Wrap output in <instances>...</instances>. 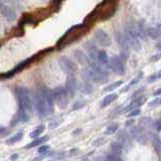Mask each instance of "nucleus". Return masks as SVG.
I'll use <instances>...</instances> for the list:
<instances>
[{"instance_id": "f257e3e1", "label": "nucleus", "mask_w": 161, "mask_h": 161, "mask_svg": "<svg viewBox=\"0 0 161 161\" xmlns=\"http://www.w3.org/2000/svg\"><path fill=\"white\" fill-rule=\"evenodd\" d=\"M34 106L40 117H47L54 113V99L51 92L38 89L34 94Z\"/></svg>"}, {"instance_id": "f03ea898", "label": "nucleus", "mask_w": 161, "mask_h": 161, "mask_svg": "<svg viewBox=\"0 0 161 161\" xmlns=\"http://www.w3.org/2000/svg\"><path fill=\"white\" fill-rule=\"evenodd\" d=\"M88 27L89 26L86 25L85 23L75 24V25L72 26V27H70L58 40L57 50L61 51L64 47L74 44L75 41H77L78 39H80L87 32Z\"/></svg>"}, {"instance_id": "7ed1b4c3", "label": "nucleus", "mask_w": 161, "mask_h": 161, "mask_svg": "<svg viewBox=\"0 0 161 161\" xmlns=\"http://www.w3.org/2000/svg\"><path fill=\"white\" fill-rule=\"evenodd\" d=\"M117 9V2L116 0H112L109 2H102L98 5L97 8H95L93 12L96 19L100 20H106V19L112 17Z\"/></svg>"}, {"instance_id": "20e7f679", "label": "nucleus", "mask_w": 161, "mask_h": 161, "mask_svg": "<svg viewBox=\"0 0 161 161\" xmlns=\"http://www.w3.org/2000/svg\"><path fill=\"white\" fill-rule=\"evenodd\" d=\"M15 94L17 96L19 108L22 113H25L29 115L31 112V99L30 95H29V91L27 88L25 87H17L15 89Z\"/></svg>"}, {"instance_id": "39448f33", "label": "nucleus", "mask_w": 161, "mask_h": 161, "mask_svg": "<svg viewBox=\"0 0 161 161\" xmlns=\"http://www.w3.org/2000/svg\"><path fill=\"white\" fill-rule=\"evenodd\" d=\"M125 38L129 44V47H133L134 50L139 51L141 47L140 44V34L138 31L137 26H134L133 24H128L125 26Z\"/></svg>"}, {"instance_id": "423d86ee", "label": "nucleus", "mask_w": 161, "mask_h": 161, "mask_svg": "<svg viewBox=\"0 0 161 161\" xmlns=\"http://www.w3.org/2000/svg\"><path fill=\"white\" fill-rule=\"evenodd\" d=\"M51 95L54 102L61 109L67 108V106L68 105V98H70V96H68L67 90L64 87L55 88L54 90L51 91Z\"/></svg>"}, {"instance_id": "0eeeda50", "label": "nucleus", "mask_w": 161, "mask_h": 161, "mask_svg": "<svg viewBox=\"0 0 161 161\" xmlns=\"http://www.w3.org/2000/svg\"><path fill=\"white\" fill-rule=\"evenodd\" d=\"M107 67L109 70H111L113 73L117 74L118 75H123L125 74V71H126L125 70L124 60L121 57H118V55L109 58Z\"/></svg>"}, {"instance_id": "6e6552de", "label": "nucleus", "mask_w": 161, "mask_h": 161, "mask_svg": "<svg viewBox=\"0 0 161 161\" xmlns=\"http://www.w3.org/2000/svg\"><path fill=\"white\" fill-rule=\"evenodd\" d=\"M94 40L98 45H100V47H109L112 44L110 35L102 28H98L95 30Z\"/></svg>"}, {"instance_id": "1a4fd4ad", "label": "nucleus", "mask_w": 161, "mask_h": 161, "mask_svg": "<svg viewBox=\"0 0 161 161\" xmlns=\"http://www.w3.org/2000/svg\"><path fill=\"white\" fill-rule=\"evenodd\" d=\"M130 133H131V136L140 144H147V142L149 141L148 134L146 133L145 129L143 127L139 126V125H137V126H134V125L131 126Z\"/></svg>"}, {"instance_id": "9d476101", "label": "nucleus", "mask_w": 161, "mask_h": 161, "mask_svg": "<svg viewBox=\"0 0 161 161\" xmlns=\"http://www.w3.org/2000/svg\"><path fill=\"white\" fill-rule=\"evenodd\" d=\"M58 65L62 71L65 72L68 75H75L78 72V65L75 64L71 58L67 57H61L58 58Z\"/></svg>"}, {"instance_id": "9b49d317", "label": "nucleus", "mask_w": 161, "mask_h": 161, "mask_svg": "<svg viewBox=\"0 0 161 161\" xmlns=\"http://www.w3.org/2000/svg\"><path fill=\"white\" fill-rule=\"evenodd\" d=\"M115 37H116V41H117L118 45H119L121 48V58H122L123 60H125V58H127L128 55H129V47H130L129 44H128L126 38H125V35L119 31L115 32Z\"/></svg>"}, {"instance_id": "f8f14e48", "label": "nucleus", "mask_w": 161, "mask_h": 161, "mask_svg": "<svg viewBox=\"0 0 161 161\" xmlns=\"http://www.w3.org/2000/svg\"><path fill=\"white\" fill-rule=\"evenodd\" d=\"M84 47L88 52V57H89V58H90V61L93 62H98L97 58H98V52H99V50H98L97 44H95L94 41L88 40L86 44H85Z\"/></svg>"}, {"instance_id": "ddd939ff", "label": "nucleus", "mask_w": 161, "mask_h": 161, "mask_svg": "<svg viewBox=\"0 0 161 161\" xmlns=\"http://www.w3.org/2000/svg\"><path fill=\"white\" fill-rule=\"evenodd\" d=\"M65 89L67 90L68 96L74 97L75 92L78 89V84H77V79H75V75H68L67 80H65Z\"/></svg>"}, {"instance_id": "4468645a", "label": "nucleus", "mask_w": 161, "mask_h": 161, "mask_svg": "<svg viewBox=\"0 0 161 161\" xmlns=\"http://www.w3.org/2000/svg\"><path fill=\"white\" fill-rule=\"evenodd\" d=\"M0 11H1L2 15L4 16V17L7 19L8 21H14L15 19L17 18L15 11L13 10L11 7H9V6H7V5H3L2 8L0 9Z\"/></svg>"}, {"instance_id": "2eb2a0df", "label": "nucleus", "mask_w": 161, "mask_h": 161, "mask_svg": "<svg viewBox=\"0 0 161 161\" xmlns=\"http://www.w3.org/2000/svg\"><path fill=\"white\" fill-rule=\"evenodd\" d=\"M74 57L78 61V62H80L81 65H90V58H89V57L84 51H82L80 50H75L74 51Z\"/></svg>"}, {"instance_id": "dca6fc26", "label": "nucleus", "mask_w": 161, "mask_h": 161, "mask_svg": "<svg viewBox=\"0 0 161 161\" xmlns=\"http://www.w3.org/2000/svg\"><path fill=\"white\" fill-rule=\"evenodd\" d=\"M117 99H118V94L112 93V94L107 95V96L105 97L103 100H102L100 107L101 108H106L107 106H109L110 104H112L113 102H115Z\"/></svg>"}, {"instance_id": "f3484780", "label": "nucleus", "mask_w": 161, "mask_h": 161, "mask_svg": "<svg viewBox=\"0 0 161 161\" xmlns=\"http://www.w3.org/2000/svg\"><path fill=\"white\" fill-rule=\"evenodd\" d=\"M151 141H152V145L157 153H161V138L158 134L151 133Z\"/></svg>"}, {"instance_id": "a211bd4d", "label": "nucleus", "mask_w": 161, "mask_h": 161, "mask_svg": "<svg viewBox=\"0 0 161 161\" xmlns=\"http://www.w3.org/2000/svg\"><path fill=\"white\" fill-rule=\"evenodd\" d=\"M123 144L120 142V141H113L111 144H110V149L112 151V153L114 154H121V152H122L123 150Z\"/></svg>"}, {"instance_id": "6ab92c4d", "label": "nucleus", "mask_w": 161, "mask_h": 161, "mask_svg": "<svg viewBox=\"0 0 161 161\" xmlns=\"http://www.w3.org/2000/svg\"><path fill=\"white\" fill-rule=\"evenodd\" d=\"M97 61L101 65H107L108 61H109V57H108L107 52L105 51H99V52H98Z\"/></svg>"}, {"instance_id": "aec40b11", "label": "nucleus", "mask_w": 161, "mask_h": 161, "mask_svg": "<svg viewBox=\"0 0 161 161\" xmlns=\"http://www.w3.org/2000/svg\"><path fill=\"white\" fill-rule=\"evenodd\" d=\"M146 34L152 39H157L161 37V30L158 29V27H149L146 30Z\"/></svg>"}, {"instance_id": "412c9836", "label": "nucleus", "mask_w": 161, "mask_h": 161, "mask_svg": "<svg viewBox=\"0 0 161 161\" xmlns=\"http://www.w3.org/2000/svg\"><path fill=\"white\" fill-rule=\"evenodd\" d=\"M142 77H143V73H139V74H138V75H137V77H135V78H134L133 80L131 81L130 83L128 84L126 87L122 89V91H121V92H122V93H125V92H128V91L130 90L131 88H132V87L134 86V85H136L137 83H139V82H140V80H141V79H142Z\"/></svg>"}, {"instance_id": "4be33fe9", "label": "nucleus", "mask_w": 161, "mask_h": 161, "mask_svg": "<svg viewBox=\"0 0 161 161\" xmlns=\"http://www.w3.org/2000/svg\"><path fill=\"white\" fill-rule=\"evenodd\" d=\"M81 91L83 92L84 94H91L92 92L94 91V87L90 81H85L81 86Z\"/></svg>"}, {"instance_id": "5701e85b", "label": "nucleus", "mask_w": 161, "mask_h": 161, "mask_svg": "<svg viewBox=\"0 0 161 161\" xmlns=\"http://www.w3.org/2000/svg\"><path fill=\"white\" fill-rule=\"evenodd\" d=\"M118 130H119V124L116 122L110 123L107 126L106 130H105V134H106V135H111V134L116 133Z\"/></svg>"}, {"instance_id": "b1692460", "label": "nucleus", "mask_w": 161, "mask_h": 161, "mask_svg": "<svg viewBox=\"0 0 161 161\" xmlns=\"http://www.w3.org/2000/svg\"><path fill=\"white\" fill-rule=\"evenodd\" d=\"M44 130H45L44 125H39V126L35 128L33 131H31L30 134H29V136H30V138H34V139H37V137H39L42 133L44 132Z\"/></svg>"}, {"instance_id": "393cba45", "label": "nucleus", "mask_w": 161, "mask_h": 161, "mask_svg": "<svg viewBox=\"0 0 161 161\" xmlns=\"http://www.w3.org/2000/svg\"><path fill=\"white\" fill-rule=\"evenodd\" d=\"M139 126L145 128V127H154V122L151 118L143 117L139 120Z\"/></svg>"}, {"instance_id": "a878e982", "label": "nucleus", "mask_w": 161, "mask_h": 161, "mask_svg": "<svg viewBox=\"0 0 161 161\" xmlns=\"http://www.w3.org/2000/svg\"><path fill=\"white\" fill-rule=\"evenodd\" d=\"M22 138H23V132H22V131H19V132L14 134V135L11 136L10 138H8V139L6 140V143L7 144H13L15 142H18V141L21 140Z\"/></svg>"}, {"instance_id": "bb28decb", "label": "nucleus", "mask_w": 161, "mask_h": 161, "mask_svg": "<svg viewBox=\"0 0 161 161\" xmlns=\"http://www.w3.org/2000/svg\"><path fill=\"white\" fill-rule=\"evenodd\" d=\"M47 137H40V138H37V139H34L32 142H30L29 144H27V145L25 146V148H32V147H35V146H37L39 145V144H41L42 142H44V141H47Z\"/></svg>"}, {"instance_id": "cd10ccee", "label": "nucleus", "mask_w": 161, "mask_h": 161, "mask_svg": "<svg viewBox=\"0 0 161 161\" xmlns=\"http://www.w3.org/2000/svg\"><path fill=\"white\" fill-rule=\"evenodd\" d=\"M122 85H123V81H117V82H115V83H113V84H110L109 86L105 87L104 91L105 92H112V91L116 90L117 88H119L120 86H122Z\"/></svg>"}, {"instance_id": "c85d7f7f", "label": "nucleus", "mask_w": 161, "mask_h": 161, "mask_svg": "<svg viewBox=\"0 0 161 161\" xmlns=\"http://www.w3.org/2000/svg\"><path fill=\"white\" fill-rule=\"evenodd\" d=\"M159 79H161V70H159L158 72H156V73H154L153 75H151L148 78V82L149 83H153V82L159 80Z\"/></svg>"}, {"instance_id": "c756f323", "label": "nucleus", "mask_w": 161, "mask_h": 161, "mask_svg": "<svg viewBox=\"0 0 161 161\" xmlns=\"http://www.w3.org/2000/svg\"><path fill=\"white\" fill-rule=\"evenodd\" d=\"M161 105V97H157L155 99H153L152 101H150L148 103V106L150 108H155V107H158Z\"/></svg>"}, {"instance_id": "7c9ffc66", "label": "nucleus", "mask_w": 161, "mask_h": 161, "mask_svg": "<svg viewBox=\"0 0 161 161\" xmlns=\"http://www.w3.org/2000/svg\"><path fill=\"white\" fill-rule=\"evenodd\" d=\"M85 106H86V102L85 101H77L75 102V104L73 105V110H80L82 109V108H84Z\"/></svg>"}, {"instance_id": "2f4dec72", "label": "nucleus", "mask_w": 161, "mask_h": 161, "mask_svg": "<svg viewBox=\"0 0 161 161\" xmlns=\"http://www.w3.org/2000/svg\"><path fill=\"white\" fill-rule=\"evenodd\" d=\"M105 143V139L103 137H99V138H97V139H95L94 140V142H93V146L95 147H99L101 145H103V144Z\"/></svg>"}, {"instance_id": "473e14b6", "label": "nucleus", "mask_w": 161, "mask_h": 161, "mask_svg": "<svg viewBox=\"0 0 161 161\" xmlns=\"http://www.w3.org/2000/svg\"><path fill=\"white\" fill-rule=\"evenodd\" d=\"M140 114V108H136V109L132 110L131 112H129V114H128V117L129 118H133V117H136L138 115Z\"/></svg>"}, {"instance_id": "72a5a7b5", "label": "nucleus", "mask_w": 161, "mask_h": 161, "mask_svg": "<svg viewBox=\"0 0 161 161\" xmlns=\"http://www.w3.org/2000/svg\"><path fill=\"white\" fill-rule=\"evenodd\" d=\"M134 123H135V119H134V118H129V119H127L125 121L124 124L126 127H131V126H133Z\"/></svg>"}, {"instance_id": "f704fd0d", "label": "nucleus", "mask_w": 161, "mask_h": 161, "mask_svg": "<svg viewBox=\"0 0 161 161\" xmlns=\"http://www.w3.org/2000/svg\"><path fill=\"white\" fill-rule=\"evenodd\" d=\"M160 58H161V52H159V54H154V55H152V57L150 58L149 61H150V62H154V61H159Z\"/></svg>"}, {"instance_id": "c9c22d12", "label": "nucleus", "mask_w": 161, "mask_h": 161, "mask_svg": "<svg viewBox=\"0 0 161 161\" xmlns=\"http://www.w3.org/2000/svg\"><path fill=\"white\" fill-rule=\"evenodd\" d=\"M48 150H50V146L44 145V146H41L38 148V153H45V152H47Z\"/></svg>"}, {"instance_id": "e433bc0d", "label": "nucleus", "mask_w": 161, "mask_h": 161, "mask_svg": "<svg viewBox=\"0 0 161 161\" xmlns=\"http://www.w3.org/2000/svg\"><path fill=\"white\" fill-rule=\"evenodd\" d=\"M154 128H155L156 131H161V119H158L157 121L154 122Z\"/></svg>"}, {"instance_id": "4c0bfd02", "label": "nucleus", "mask_w": 161, "mask_h": 161, "mask_svg": "<svg viewBox=\"0 0 161 161\" xmlns=\"http://www.w3.org/2000/svg\"><path fill=\"white\" fill-rule=\"evenodd\" d=\"M61 121H51V122H50V128H51V129H54V128L58 127V125L61 124Z\"/></svg>"}, {"instance_id": "58836bf2", "label": "nucleus", "mask_w": 161, "mask_h": 161, "mask_svg": "<svg viewBox=\"0 0 161 161\" xmlns=\"http://www.w3.org/2000/svg\"><path fill=\"white\" fill-rule=\"evenodd\" d=\"M153 96H155V97L161 96V88H159L158 90H156L155 92H154V93H153Z\"/></svg>"}, {"instance_id": "ea45409f", "label": "nucleus", "mask_w": 161, "mask_h": 161, "mask_svg": "<svg viewBox=\"0 0 161 161\" xmlns=\"http://www.w3.org/2000/svg\"><path fill=\"white\" fill-rule=\"evenodd\" d=\"M17 158H18V154H13V155H11V156H10V159H11V160H13V161L16 160Z\"/></svg>"}, {"instance_id": "a19ab883", "label": "nucleus", "mask_w": 161, "mask_h": 161, "mask_svg": "<svg viewBox=\"0 0 161 161\" xmlns=\"http://www.w3.org/2000/svg\"><path fill=\"white\" fill-rule=\"evenodd\" d=\"M78 153V149H72L71 150V155H75V154Z\"/></svg>"}, {"instance_id": "79ce46f5", "label": "nucleus", "mask_w": 161, "mask_h": 161, "mask_svg": "<svg viewBox=\"0 0 161 161\" xmlns=\"http://www.w3.org/2000/svg\"><path fill=\"white\" fill-rule=\"evenodd\" d=\"M81 132H82V130H81V129H77V130H75V131H74L73 134H74V135H78V134H79V133H81Z\"/></svg>"}, {"instance_id": "37998d69", "label": "nucleus", "mask_w": 161, "mask_h": 161, "mask_svg": "<svg viewBox=\"0 0 161 161\" xmlns=\"http://www.w3.org/2000/svg\"><path fill=\"white\" fill-rule=\"evenodd\" d=\"M61 1L62 0H54L52 2H54V4H61Z\"/></svg>"}, {"instance_id": "c03bdc74", "label": "nucleus", "mask_w": 161, "mask_h": 161, "mask_svg": "<svg viewBox=\"0 0 161 161\" xmlns=\"http://www.w3.org/2000/svg\"><path fill=\"white\" fill-rule=\"evenodd\" d=\"M3 5H4V4H3L2 0H0V9H1V8H2V6H3Z\"/></svg>"}, {"instance_id": "a18cd8bd", "label": "nucleus", "mask_w": 161, "mask_h": 161, "mask_svg": "<svg viewBox=\"0 0 161 161\" xmlns=\"http://www.w3.org/2000/svg\"><path fill=\"white\" fill-rule=\"evenodd\" d=\"M3 130H4V129H3V128H0V132H2Z\"/></svg>"}, {"instance_id": "49530a36", "label": "nucleus", "mask_w": 161, "mask_h": 161, "mask_svg": "<svg viewBox=\"0 0 161 161\" xmlns=\"http://www.w3.org/2000/svg\"><path fill=\"white\" fill-rule=\"evenodd\" d=\"M50 161H54V160H50Z\"/></svg>"}]
</instances>
